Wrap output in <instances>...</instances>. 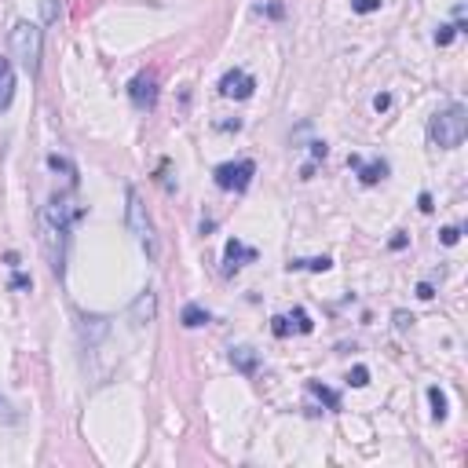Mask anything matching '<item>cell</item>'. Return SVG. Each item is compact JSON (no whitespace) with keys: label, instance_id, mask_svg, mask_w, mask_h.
Returning <instances> with one entry per match:
<instances>
[{"label":"cell","instance_id":"obj_1","mask_svg":"<svg viewBox=\"0 0 468 468\" xmlns=\"http://www.w3.org/2000/svg\"><path fill=\"white\" fill-rule=\"evenodd\" d=\"M84 216V209L70 194H52V201L40 212V242H45L52 274L62 279L66 274V245H70V230Z\"/></svg>","mask_w":468,"mask_h":468},{"label":"cell","instance_id":"obj_2","mask_svg":"<svg viewBox=\"0 0 468 468\" xmlns=\"http://www.w3.org/2000/svg\"><path fill=\"white\" fill-rule=\"evenodd\" d=\"M464 136H468V110L461 103L446 106V110H439L428 121V139L439 146V151H457L464 143Z\"/></svg>","mask_w":468,"mask_h":468},{"label":"cell","instance_id":"obj_3","mask_svg":"<svg viewBox=\"0 0 468 468\" xmlns=\"http://www.w3.org/2000/svg\"><path fill=\"white\" fill-rule=\"evenodd\" d=\"M40 48H45V33H40L37 23H15L11 30V55L18 59V66H23L30 77L40 74Z\"/></svg>","mask_w":468,"mask_h":468},{"label":"cell","instance_id":"obj_4","mask_svg":"<svg viewBox=\"0 0 468 468\" xmlns=\"http://www.w3.org/2000/svg\"><path fill=\"white\" fill-rule=\"evenodd\" d=\"M252 176H257V161L249 158H238V161H223L216 165V172H212V180H216L220 190H230V194H245Z\"/></svg>","mask_w":468,"mask_h":468},{"label":"cell","instance_id":"obj_5","mask_svg":"<svg viewBox=\"0 0 468 468\" xmlns=\"http://www.w3.org/2000/svg\"><path fill=\"white\" fill-rule=\"evenodd\" d=\"M124 198H129V230L143 242V249L154 257V223H151V212H146V205H143V198H139L136 187L124 190Z\"/></svg>","mask_w":468,"mask_h":468},{"label":"cell","instance_id":"obj_6","mask_svg":"<svg viewBox=\"0 0 468 468\" xmlns=\"http://www.w3.org/2000/svg\"><path fill=\"white\" fill-rule=\"evenodd\" d=\"M129 99L136 110H154L158 106V74L154 70H139L129 81Z\"/></svg>","mask_w":468,"mask_h":468},{"label":"cell","instance_id":"obj_7","mask_svg":"<svg viewBox=\"0 0 468 468\" xmlns=\"http://www.w3.org/2000/svg\"><path fill=\"white\" fill-rule=\"evenodd\" d=\"M311 329H315V322H311V315H308L304 308H293V311H286V315H274V318H271V333H274V337L311 333Z\"/></svg>","mask_w":468,"mask_h":468},{"label":"cell","instance_id":"obj_8","mask_svg":"<svg viewBox=\"0 0 468 468\" xmlns=\"http://www.w3.org/2000/svg\"><path fill=\"white\" fill-rule=\"evenodd\" d=\"M252 92H257V81H252V74H245V70H227L220 77V95L223 99H249Z\"/></svg>","mask_w":468,"mask_h":468},{"label":"cell","instance_id":"obj_9","mask_svg":"<svg viewBox=\"0 0 468 468\" xmlns=\"http://www.w3.org/2000/svg\"><path fill=\"white\" fill-rule=\"evenodd\" d=\"M252 260H257V249L242 245L238 238H230V242L223 245V274L242 271V267H245V264H252Z\"/></svg>","mask_w":468,"mask_h":468},{"label":"cell","instance_id":"obj_10","mask_svg":"<svg viewBox=\"0 0 468 468\" xmlns=\"http://www.w3.org/2000/svg\"><path fill=\"white\" fill-rule=\"evenodd\" d=\"M348 165L355 168V172H358V180H363L366 187H377L380 180L388 176V161H385V158H377V161H363L358 154H351V158H348Z\"/></svg>","mask_w":468,"mask_h":468},{"label":"cell","instance_id":"obj_11","mask_svg":"<svg viewBox=\"0 0 468 468\" xmlns=\"http://www.w3.org/2000/svg\"><path fill=\"white\" fill-rule=\"evenodd\" d=\"M154 315H158V296H154V289H143V293H139V300L132 304V326H136V329L151 326V322H154Z\"/></svg>","mask_w":468,"mask_h":468},{"label":"cell","instance_id":"obj_12","mask_svg":"<svg viewBox=\"0 0 468 468\" xmlns=\"http://www.w3.org/2000/svg\"><path fill=\"white\" fill-rule=\"evenodd\" d=\"M230 366L238 370L242 377H257V370H260V355L252 351V348H230Z\"/></svg>","mask_w":468,"mask_h":468},{"label":"cell","instance_id":"obj_13","mask_svg":"<svg viewBox=\"0 0 468 468\" xmlns=\"http://www.w3.org/2000/svg\"><path fill=\"white\" fill-rule=\"evenodd\" d=\"M15 99V70H11V59L0 55V114L11 106Z\"/></svg>","mask_w":468,"mask_h":468},{"label":"cell","instance_id":"obj_14","mask_svg":"<svg viewBox=\"0 0 468 468\" xmlns=\"http://www.w3.org/2000/svg\"><path fill=\"white\" fill-rule=\"evenodd\" d=\"M180 322H183L187 329H201V326H209V322H212V315H209L201 304H187V308H183V315H180Z\"/></svg>","mask_w":468,"mask_h":468},{"label":"cell","instance_id":"obj_15","mask_svg":"<svg viewBox=\"0 0 468 468\" xmlns=\"http://www.w3.org/2000/svg\"><path fill=\"white\" fill-rule=\"evenodd\" d=\"M329 267H333L329 257H311V260H289L286 264V271H315V274H326Z\"/></svg>","mask_w":468,"mask_h":468},{"label":"cell","instance_id":"obj_16","mask_svg":"<svg viewBox=\"0 0 468 468\" xmlns=\"http://www.w3.org/2000/svg\"><path fill=\"white\" fill-rule=\"evenodd\" d=\"M428 402H432V421H439V424H443V421H446V414H450V402H446V392L432 385V388H428Z\"/></svg>","mask_w":468,"mask_h":468},{"label":"cell","instance_id":"obj_17","mask_svg":"<svg viewBox=\"0 0 468 468\" xmlns=\"http://www.w3.org/2000/svg\"><path fill=\"white\" fill-rule=\"evenodd\" d=\"M308 392L322 399V402H326L329 410H337V406H340V395H337L333 388H326V385H318V380H311V385H308Z\"/></svg>","mask_w":468,"mask_h":468},{"label":"cell","instance_id":"obj_18","mask_svg":"<svg viewBox=\"0 0 468 468\" xmlns=\"http://www.w3.org/2000/svg\"><path fill=\"white\" fill-rule=\"evenodd\" d=\"M348 385H351V388H366V385H370V370H366V366H355V370L348 373Z\"/></svg>","mask_w":468,"mask_h":468},{"label":"cell","instance_id":"obj_19","mask_svg":"<svg viewBox=\"0 0 468 468\" xmlns=\"http://www.w3.org/2000/svg\"><path fill=\"white\" fill-rule=\"evenodd\" d=\"M385 0H351V11H358V15H370V11H377Z\"/></svg>","mask_w":468,"mask_h":468},{"label":"cell","instance_id":"obj_20","mask_svg":"<svg viewBox=\"0 0 468 468\" xmlns=\"http://www.w3.org/2000/svg\"><path fill=\"white\" fill-rule=\"evenodd\" d=\"M439 242H443V245H457V242H461V227H443V230H439Z\"/></svg>","mask_w":468,"mask_h":468},{"label":"cell","instance_id":"obj_21","mask_svg":"<svg viewBox=\"0 0 468 468\" xmlns=\"http://www.w3.org/2000/svg\"><path fill=\"white\" fill-rule=\"evenodd\" d=\"M454 37H457V30H454V26H439V30H435V45H439V48H446Z\"/></svg>","mask_w":468,"mask_h":468},{"label":"cell","instance_id":"obj_22","mask_svg":"<svg viewBox=\"0 0 468 468\" xmlns=\"http://www.w3.org/2000/svg\"><path fill=\"white\" fill-rule=\"evenodd\" d=\"M388 106H392V95H388V92H380V95H373V110H377V114H385V110H388Z\"/></svg>","mask_w":468,"mask_h":468},{"label":"cell","instance_id":"obj_23","mask_svg":"<svg viewBox=\"0 0 468 468\" xmlns=\"http://www.w3.org/2000/svg\"><path fill=\"white\" fill-rule=\"evenodd\" d=\"M40 11H45V23H55L59 11H55V0H40Z\"/></svg>","mask_w":468,"mask_h":468},{"label":"cell","instance_id":"obj_24","mask_svg":"<svg viewBox=\"0 0 468 468\" xmlns=\"http://www.w3.org/2000/svg\"><path fill=\"white\" fill-rule=\"evenodd\" d=\"M414 326V315H406V311H395V329H410Z\"/></svg>","mask_w":468,"mask_h":468},{"label":"cell","instance_id":"obj_25","mask_svg":"<svg viewBox=\"0 0 468 468\" xmlns=\"http://www.w3.org/2000/svg\"><path fill=\"white\" fill-rule=\"evenodd\" d=\"M326 154H329L326 143H311V158H315V161H326Z\"/></svg>","mask_w":468,"mask_h":468},{"label":"cell","instance_id":"obj_26","mask_svg":"<svg viewBox=\"0 0 468 468\" xmlns=\"http://www.w3.org/2000/svg\"><path fill=\"white\" fill-rule=\"evenodd\" d=\"M417 296H421V300H432V296H435L432 282H421V286H417Z\"/></svg>","mask_w":468,"mask_h":468},{"label":"cell","instance_id":"obj_27","mask_svg":"<svg viewBox=\"0 0 468 468\" xmlns=\"http://www.w3.org/2000/svg\"><path fill=\"white\" fill-rule=\"evenodd\" d=\"M417 205H421V212H432L435 205H432V194H428V190H424V194L417 198Z\"/></svg>","mask_w":468,"mask_h":468},{"label":"cell","instance_id":"obj_28","mask_svg":"<svg viewBox=\"0 0 468 468\" xmlns=\"http://www.w3.org/2000/svg\"><path fill=\"white\" fill-rule=\"evenodd\" d=\"M11 286H15V289H30V279H26V274H15Z\"/></svg>","mask_w":468,"mask_h":468},{"label":"cell","instance_id":"obj_29","mask_svg":"<svg viewBox=\"0 0 468 468\" xmlns=\"http://www.w3.org/2000/svg\"><path fill=\"white\" fill-rule=\"evenodd\" d=\"M392 249H406V234H395V238H392Z\"/></svg>","mask_w":468,"mask_h":468},{"label":"cell","instance_id":"obj_30","mask_svg":"<svg viewBox=\"0 0 468 468\" xmlns=\"http://www.w3.org/2000/svg\"><path fill=\"white\" fill-rule=\"evenodd\" d=\"M0 410H8V399H0Z\"/></svg>","mask_w":468,"mask_h":468}]
</instances>
